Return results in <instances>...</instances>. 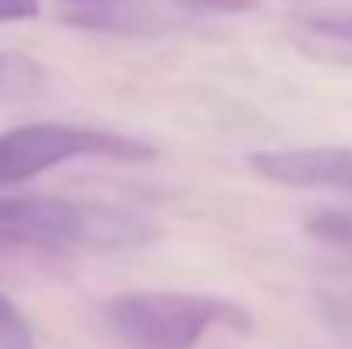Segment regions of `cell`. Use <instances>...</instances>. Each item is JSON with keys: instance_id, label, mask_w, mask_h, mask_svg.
I'll return each mask as SVG.
<instances>
[{"instance_id": "1", "label": "cell", "mask_w": 352, "mask_h": 349, "mask_svg": "<svg viewBox=\"0 0 352 349\" xmlns=\"http://www.w3.org/2000/svg\"><path fill=\"white\" fill-rule=\"evenodd\" d=\"M0 230L31 250H133L157 240V226L137 213L58 195H0Z\"/></svg>"}, {"instance_id": "2", "label": "cell", "mask_w": 352, "mask_h": 349, "mask_svg": "<svg viewBox=\"0 0 352 349\" xmlns=\"http://www.w3.org/2000/svg\"><path fill=\"white\" fill-rule=\"evenodd\" d=\"M107 322L133 349H192L216 326L250 329V315L223 298L182 291H130L103 305Z\"/></svg>"}, {"instance_id": "3", "label": "cell", "mask_w": 352, "mask_h": 349, "mask_svg": "<svg viewBox=\"0 0 352 349\" xmlns=\"http://www.w3.org/2000/svg\"><path fill=\"white\" fill-rule=\"evenodd\" d=\"M157 151L137 137L38 120L0 134V189L31 182L72 158H113V161H151Z\"/></svg>"}, {"instance_id": "4", "label": "cell", "mask_w": 352, "mask_h": 349, "mask_svg": "<svg viewBox=\"0 0 352 349\" xmlns=\"http://www.w3.org/2000/svg\"><path fill=\"white\" fill-rule=\"evenodd\" d=\"M250 168L291 189H336L352 195V147H284L250 154Z\"/></svg>"}, {"instance_id": "5", "label": "cell", "mask_w": 352, "mask_h": 349, "mask_svg": "<svg viewBox=\"0 0 352 349\" xmlns=\"http://www.w3.org/2000/svg\"><path fill=\"white\" fill-rule=\"evenodd\" d=\"M48 72L38 59L17 52V48H3L0 52V100H31L45 89Z\"/></svg>"}, {"instance_id": "6", "label": "cell", "mask_w": 352, "mask_h": 349, "mask_svg": "<svg viewBox=\"0 0 352 349\" xmlns=\"http://www.w3.org/2000/svg\"><path fill=\"white\" fill-rule=\"evenodd\" d=\"M305 230L311 233L318 243L339 250L352 257V213H339V209H322V213H311Z\"/></svg>"}, {"instance_id": "7", "label": "cell", "mask_w": 352, "mask_h": 349, "mask_svg": "<svg viewBox=\"0 0 352 349\" xmlns=\"http://www.w3.org/2000/svg\"><path fill=\"white\" fill-rule=\"evenodd\" d=\"M0 349H38L28 319L17 312V305L7 295H0Z\"/></svg>"}, {"instance_id": "8", "label": "cell", "mask_w": 352, "mask_h": 349, "mask_svg": "<svg viewBox=\"0 0 352 349\" xmlns=\"http://www.w3.org/2000/svg\"><path fill=\"white\" fill-rule=\"evenodd\" d=\"M322 319L339 339L352 343V291L349 295H329L322 302Z\"/></svg>"}, {"instance_id": "9", "label": "cell", "mask_w": 352, "mask_h": 349, "mask_svg": "<svg viewBox=\"0 0 352 349\" xmlns=\"http://www.w3.org/2000/svg\"><path fill=\"white\" fill-rule=\"evenodd\" d=\"M41 14L38 0H0V24L7 21H31Z\"/></svg>"}, {"instance_id": "10", "label": "cell", "mask_w": 352, "mask_h": 349, "mask_svg": "<svg viewBox=\"0 0 352 349\" xmlns=\"http://www.w3.org/2000/svg\"><path fill=\"white\" fill-rule=\"evenodd\" d=\"M182 7H192V10H250L263 0H175Z\"/></svg>"}, {"instance_id": "11", "label": "cell", "mask_w": 352, "mask_h": 349, "mask_svg": "<svg viewBox=\"0 0 352 349\" xmlns=\"http://www.w3.org/2000/svg\"><path fill=\"white\" fill-rule=\"evenodd\" d=\"M7 250H28V246H24V240H17L14 233L0 230V253H7Z\"/></svg>"}]
</instances>
